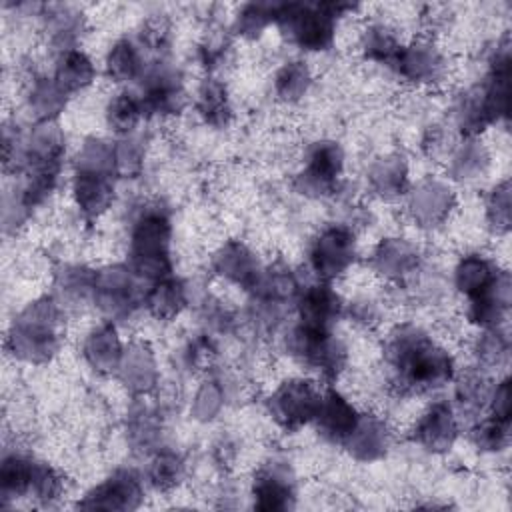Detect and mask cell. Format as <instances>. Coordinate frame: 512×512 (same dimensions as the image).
<instances>
[{
	"instance_id": "obj_1",
	"label": "cell",
	"mask_w": 512,
	"mask_h": 512,
	"mask_svg": "<svg viewBox=\"0 0 512 512\" xmlns=\"http://www.w3.org/2000/svg\"><path fill=\"white\" fill-rule=\"evenodd\" d=\"M392 384L402 394H426L442 388L454 376V360L424 330L398 326L384 350Z\"/></svg>"
},
{
	"instance_id": "obj_2",
	"label": "cell",
	"mask_w": 512,
	"mask_h": 512,
	"mask_svg": "<svg viewBox=\"0 0 512 512\" xmlns=\"http://www.w3.org/2000/svg\"><path fill=\"white\" fill-rule=\"evenodd\" d=\"M348 10H354V6L342 2H284L274 4V22L302 50L320 52L332 46L336 20Z\"/></svg>"
},
{
	"instance_id": "obj_3",
	"label": "cell",
	"mask_w": 512,
	"mask_h": 512,
	"mask_svg": "<svg viewBox=\"0 0 512 512\" xmlns=\"http://www.w3.org/2000/svg\"><path fill=\"white\" fill-rule=\"evenodd\" d=\"M170 220L150 210L138 218L130 236L132 270L150 280H162L170 274Z\"/></svg>"
},
{
	"instance_id": "obj_4",
	"label": "cell",
	"mask_w": 512,
	"mask_h": 512,
	"mask_svg": "<svg viewBox=\"0 0 512 512\" xmlns=\"http://www.w3.org/2000/svg\"><path fill=\"white\" fill-rule=\"evenodd\" d=\"M58 308L50 298L30 304L14 322L10 334L12 350L18 358L28 362H44L58 348Z\"/></svg>"
},
{
	"instance_id": "obj_5",
	"label": "cell",
	"mask_w": 512,
	"mask_h": 512,
	"mask_svg": "<svg viewBox=\"0 0 512 512\" xmlns=\"http://www.w3.org/2000/svg\"><path fill=\"white\" fill-rule=\"evenodd\" d=\"M290 352L310 370H316L322 378H336L346 362V348L330 332V328H316L298 324L288 340Z\"/></svg>"
},
{
	"instance_id": "obj_6",
	"label": "cell",
	"mask_w": 512,
	"mask_h": 512,
	"mask_svg": "<svg viewBox=\"0 0 512 512\" xmlns=\"http://www.w3.org/2000/svg\"><path fill=\"white\" fill-rule=\"evenodd\" d=\"M322 400V392L312 380L290 378L284 380L268 398L270 416L284 430H298L300 426L314 422Z\"/></svg>"
},
{
	"instance_id": "obj_7",
	"label": "cell",
	"mask_w": 512,
	"mask_h": 512,
	"mask_svg": "<svg viewBox=\"0 0 512 512\" xmlns=\"http://www.w3.org/2000/svg\"><path fill=\"white\" fill-rule=\"evenodd\" d=\"M310 266L324 282L342 276L356 258V236L348 226L324 228L310 246Z\"/></svg>"
},
{
	"instance_id": "obj_8",
	"label": "cell",
	"mask_w": 512,
	"mask_h": 512,
	"mask_svg": "<svg viewBox=\"0 0 512 512\" xmlns=\"http://www.w3.org/2000/svg\"><path fill=\"white\" fill-rule=\"evenodd\" d=\"M344 156L336 142H316L308 152L306 166L298 174L302 194H330L342 174Z\"/></svg>"
},
{
	"instance_id": "obj_9",
	"label": "cell",
	"mask_w": 512,
	"mask_h": 512,
	"mask_svg": "<svg viewBox=\"0 0 512 512\" xmlns=\"http://www.w3.org/2000/svg\"><path fill=\"white\" fill-rule=\"evenodd\" d=\"M358 418H360V414L348 402V398H344L336 390H326L322 394L314 422H316L318 432L326 440H330L334 444H344L350 438V434L354 432Z\"/></svg>"
},
{
	"instance_id": "obj_10",
	"label": "cell",
	"mask_w": 512,
	"mask_h": 512,
	"mask_svg": "<svg viewBox=\"0 0 512 512\" xmlns=\"http://www.w3.org/2000/svg\"><path fill=\"white\" fill-rule=\"evenodd\" d=\"M142 500V486L134 472L118 470L106 482L96 486L80 502L82 508H104V510H126L136 508Z\"/></svg>"
},
{
	"instance_id": "obj_11",
	"label": "cell",
	"mask_w": 512,
	"mask_h": 512,
	"mask_svg": "<svg viewBox=\"0 0 512 512\" xmlns=\"http://www.w3.org/2000/svg\"><path fill=\"white\" fill-rule=\"evenodd\" d=\"M392 68L414 84H432L442 78L446 64L444 56L434 44L420 40L410 46H402Z\"/></svg>"
},
{
	"instance_id": "obj_12",
	"label": "cell",
	"mask_w": 512,
	"mask_h": 512,
	"mask_svg": "<svg viewBox=\"0 0 512 512\" xmlns=\"http://www.w3.org/2000/svg\"><path fill=\"white\" fill-rule=\"evenodd\" d=\"M456 436L458 422L450 404L446 402H434L414 426V440L430 452L448 450L454 444Z\"/></svg>"
},
{
	"instance_id": "obj_13",
	"label": "cell",
	"mask_w": 512,
	"mask_h": 512,
	"mask_svg": "<svg viewBox=\"0 0 512 512\" xmlns=\"http://www.w3.org/2000/svg\"><path fill=\"white\" fill-rule=\"evenodd\" d=\"M144 116H168L182 108V88L178 76L168 68H156L146 76L140 96Z\"/></svg>"
},
{
	"instance_id": "obj_14",
	"label": "cell",
	"mask_w": 512,
	"mask_h": 512,
	"mask_svg": "<svg viewBox=\"0 0 512 512\" xmlns=\"http://www.w3.org/2000/svg\"><path fill=\"white\" fill-rule=\"evenodd\" d=\"M254 506L258 510H286L294 500V486L288 470L280 464H268L258 470L252 486Z\"/></svg>"
},
{
	"instance_id": "obj_15",
	"label": "cell",
	"mask_w": 512,
	"mask_h": 512,
	"mask_svg": "<svg viewBox=\"0 0 512 512\" xmlns=\"http://www.w3.org/2000/svg\"><path fill=\"white\" fill-rule=\"evenodd\" d=\"M300 322L316 328H330L342 314V300L328 282L308 286L298 296Z\"/></svg>"
},
{
	"instance_id": "obj_16",
	"label": "cell",
	"mask_w": 512,
	"mask_h": 512,
	"mask_svg": "<svg viewBox=\"0 0 512 512\" xmlns=\"http://www.w3.org/2000/svg\"><path fill=\"white\" fill-rule=\"evenodd\" d=\"M94 296L98 300V306L106 314L110 316L130 314L134 306V284L130 274L126 270L114 268V270H108V274L96 276Z\"/></svg>"
},
{
	"instance_id": "obj_17",
	"label": "cell",
	"mask_w": 512,
	"mask_h": 512,
	"mask_svg": "<svg viewBox=\"0 0 512 512\" xmlns=\"http://www.w3.org/2000/svg\"><path fill=\"white\" fill-rule=\"evenodd\" d=\"M502 272L504 270H498L494 262L488 260L486 256L468 254L456 266L454 282H456V288L470 300L474 296H480L488 288H492Z\"/></svg>"
},
{
	"instance_id": "obj_18",
	"label": "cell",
	"mask_w": 512,
	"mask_h": 512,
	"mask_svg": "<svg viewBox=\"0 0 512 512\" xmlns=\"http://www.w3.org/2000/svg\"><path fill=\"white\" fill-rule=\"evenodd\" d=\"M344 446L358 460H374L384 454L388 448V430L386 424L374 414H360L358 424Z\"/></svg>"
},
{
	"instance_id": "obj_19",
	"label": "cell",
	"mask_w": 512,
	"mask_h": 512,
	"mask_svg": "<svg viewBox=\"0 0 512 512\" xmlns=\"http://www.w3.org/2000/svg\"><path fill=\"white\" fill-rule=\"evenodd\" d=\"M84 356L96 372L108 374L116 370L122 362V346L114 326L106 324L94 330L84 344Z\"/></svg>"
},
{
	"instance_id": "obj_20",
	"label": "cell",
	"mask_w": 512,
	"mask_h": 512,
	"mask_svg": "<svg viewBox=\"0 0 512 512\" xmlns=\"http://www.w3.org/2000/svg\"><path fill=\"white\" fill-rule=\"evenodd\" d=\"M96 76L92 60L76 48H66L62 50L58 62H56V72H54V82L62 88L64 94L78 92L86 88Z\"/></svg>"
},
{
	"instance_id": "obj_21",
	"label": "cell",
	"mask_w": 512,
	"mask_h": 512,
	"mask_svg": "<svg viewBox=\"0 0 512 512\" xmlns=\"http://www.w3.org/2000/svg\"><path fill=\"white\" fill-rule=\"evenodd\" d=\"M216 270L220 276L242 284L244 288H254L260 276L252 254L238 242H230L220 250L216 256Z\"/></svg>"
},
{
	"instance_id": "obj_22",
	"label": "cell",
	"mask_w": 512,
	"mask_h": 512,
	"mask_svg": "<svg viewBox=\"0 0 512 512\" xmlns=\"http://www.w3.org/2000/svg\"><path fill=\"white\" fill-rule=\"evenodd\" d=\"M374 266L382 276L400 278L418 266L416 250L398 238H388L374 252Z\"/></svg>"
},
{
	"instance_id": "obj_23",
	"label": "cell",
	"mask_w": 512,
	"mask_h": 512,
	"mask_svg": "<svg viewBox=\"0 0 512 512\" xmlns=\"http://www.w3.org/2000/svg\"><path fill=\"white\" fill-rule=\"evenodd\" d=\"M450 202L452 194L446 186L438 182H426L414 192L410 206L416 220H420L426 226H434L438 220L446 216V212L450 210Z\"/></svg>"
},
{
	"instance_id": "obj_24",
	"label": "cell",
	"mask_w": 512,
	"mask_h": 512,
	"mask_svg": "<svg viewBox=\"0 0 512 512\" xmlns=\"http://www.w3.org/2000/svg\"><path fill=\"white\" fill-rule=\"evenodd\" d=\"M144 304L148 312L158 320H172L180 314V310L186 304L184 286L174 278H162L156 280V284L148 290Z\"/></svg>"
},
{
	"instance_id": "obj_25",
	"label": "cell",
	"mask_w": 512,
	"mask_h": 512,
	"mask_svg": "<svg viewBox=\"0 0 512 512\" xmlns=\"http://www.w3.org/2000/svg\"><path fill=\"white\" fill-rule=\"evenodd\" d=\"M36 462L22 454H10L0 468V494L4 498H20L30 492Z\"/></svg>"
},
{
	"instance_id": "obj_26",
	"label": "cell",
	"mask_w": 512,
	"mask_h": 512,
	"mask_svg": "<svg viewBox=\"0 0 512 512\" xmlns=\"http://www.w3.org/2000/svg\"><path fill=\"white\" fill-rule=\"evenodd\" d=\"M196 108L200 112V116L220 128L226 126L230 116H232V108H230V100H228V92L226 88L216 82V80H206L200 90H198V100H196Z\"/></svg>"
},
{
	"instance_id": "obj_27",
	"label": "cell",
	"mask_w": 512,
	"mask_h": 512,
	"mask_svg": "<svg viewBox=\"0 0 512 512\" xmlns=\"http://www.w3.org/2000/svg\"><path fill=\"white\" fill-rule=\"evenodd\" d=\"M106 72L114 82H130L142 74V58L130 40H118L106 56Z\"/></svg>"
},
{
	"instance_id": "obj_28",
	"label": "cell",
	"mask_w": 512,
	"mask_h": 512,
	"mask_svg": "<svg viewBox=\"0 0 512 512\" xmlns=\"http://www.w3.org/2000/svg\"><path fill=\"white\" fill-rule=\"evenodd\" d=\"M362 50L368 60L394 66V62L402 50V44L390 28H386L382 24H374V26L366 28V32H364Z\"/></svg>"
},
{
	"instance_id": "obj_29",
	"label": "cell",
	"mask_w": 512,
	"mask_h": 512,
	"mask_svg": "<svg viewBox=\"0 0 512 512\" xmlns=\"http://www.w3.org/2000/svg\"><path fill=\"white\" fill-rule=\"evenodd\" d=\"M142 116L144 112H142L140 96L130 92L116 94L106 108V122L110 130L118 134H130Z\"/></svg>"
},
{
	"instance_id": "obj_30",
	"label": "cell",
	"mask_w": 512,
	"mask_h": 512,
	"mask_svg": "<svg viewBox=\"0 0 512 512\" xmlns=\"http://www.w3.org/2000/svg\"><path fill=\"white\" fill-rule=\"evenodd\" d=\"M310 86V72L306 68L304 62L294 60V62H286L274 80V90L276 94L286 100V102H294L300 96H304V92Z\"/></svg>"
},
{
	"instance_id": "obj_31",
	"label": "cell",
	"mask_w": 512,
	"mask_h": 512,
	"mask_svg": "<svg viewBox=\"0 0 512 512\" xmlns=\"http://www.w3.org/2000/svg\"><path fill=\"white\" fill-rule=\"evenodd\" d=\"M372 184L380 196L392 198L406 188V166L398 158L382 160L372 172Z\"/></svg>"
},
{
	"instance_id": "obj_32",
	"label": "cell",
	"mask_w": 512,
	"mask_h": 512,
	"mask_svg": "<svg viewBox=\"0 0 512 512\" xmlns=\"http://www.w3.org/2000/svg\"><path fill=\"white\" fill-rule=\"evenodd\" d=\"M66 96L68 94L62 92V88L54 82V78L52 80L40 78L30 92V106L36 110L40 118L48 120L50 116H56L62 110Z\"/></svg>"
},
{
	"instance_id": "obj_33",
	"label": "cell",
	"mask_w": 512,
	"mask_h": 512,
	"mask_svg": "<svg viewBox=\"0 0 512 512\" xmlns=\"http://www.w3.org/2000/svg\"><path fill=\"white\" fill-rule=\"evenodd\" d=\"M182 462L172 452H160L152 458L148 468V480L156 490H170L174 488L182 478Z\"/></svg>"
},
{
	"instance_id": "obj_34",
	"label": "cell",
	"mask_w": 512,
	"mask_h": 512,
	"mask_svg": "<svg viewBox=\"0 0 512 512\" xmlns=\"http://www.w3.org/2000/svg\"><path fill=\"white\" fill-rule=\"evenodd\" d=\"M508 430H510V418H496L490 414V418L482 420L474 428L472 438L478 448L498 452L508 446V438H510Z\"/></svg>"
},
{
	"instance_id": "obj_35",
	"label": "cell",
	"mask_w": 512,
	"mask_h": 512,
	"mask_svg": "<svg viewBox=\"0 0 512 512\" xmlns=\"http://www.w3.org/2000/svg\"><path fill=\"white\" fill-rule=\"evenodd\" d=\"M492 388L488 386V380L478 374L464 376L456 386V400L460 406L468 412H478L482 406L490 402Z\"/></svg>"
},
{
	"instance_id": "obj_36",
	"label": "cell",
	"mask_w": 512,
	"mask_h": 512,
	"mask_svg": "<svg viewBox=\"0 0 512 512\" xmlns=\"http://www.w3.org/2000/svg\"><path fill=\"white\" fill-rule=\"evenodd\" d=\"M144 348H134L128 356V362H122L124 368V380L136 388V390H146L148 386H152V376H154V366L148 360V354H144Z\"/></svg>"
},
{
	"instance_id": "obj_37",
	"label": "cell",
	"mask_w": 512,
	"mask_h": 512,
	"mask_svg": "<svg viewBox=\"0 0 512 512\" xmlns=\"http://www.w3.org/2000/svg\"><path fill=\"white\" fill-rule=\"evenodd\" d=\"M274 22V4H246L236 20V30L242 36H258Z\"/></svg>"
},
{
	"instance_id": "obj_38",
	"label": "cell",
	"mask_w": 512,
	"mask_h": 512,
	"mask_svg": "<svg viewBox=\"0 0 512 512\" xmlns=\"http://www.w3.org/2000/svg\"><path fill=\"white\" fill-rule=\"evenodd\" d=\"M30 492L38 500L52 502V500H56L62 494V478L48 464L36 462V470H34Z\"/></svg>"
},
{
	"instance_id": "obj_39",
	"label": "cell",
	"mask_w": 512,
	"mask_h": 512,
	"mask_svg": "<svg viewBox=\"0 0 512 512\" xmlns=\"http://www.w3.org/2000/svg\"><path fill=\"white\" fill-rule=\"evenodd\" d=\"M486 214H488L490 224L496 230H508V224H510V186H508V180H504L502 184H498L492 190V194L486 202Z\"/></svg>"
},
{
	"instance_id": "obj_40",
	"label": "cell",
	"mask_w": 512,
	"mask_h": 512,
	"mask_svg": "<svg viewBox=\"0 0 512 512\" xmlns=\"http://www.w3.org/2000/svg\"><path fill=\"white\" fill-rule=\"evenodd\" d=\"M506 356H508V338L504 334H500L498 328L482 334V338L478 342L480 362H484L488 366H498L506 360Z\"/></svg>"
},
{
	"instance_id": "obj_41",
	"label": "cell",
	"mask_w": 512,
	"mask_h": 512,
	"mask_svg": "<svg viewBox=\"0 0 512 512\" xmlns=\"http://www.w3.org/2000/svg\"><path fill=\"white\" fill-rule=\"evenodd\" d=\"M490 414L496 418H510V380L504 378L490 394Z\"/></svg>"
},
{
	"instance_id": "obj_42",
	"label": "cell",
	"mask_w": 512,
	"mask_h": 512,
	"mask_svg": "<svg viewBox=\"0 0 512 512\" xmlns=\"http://www.w3.org/2000/svg\"><path fill=\"white\" fill-rule=\"evenodd\" d=\"M168 38V28L162 24V22H150L146 26V32L142 34V40L152 48V50H158L160 46H164Z\"/></svg>"
}]
</instances>
